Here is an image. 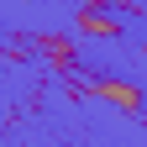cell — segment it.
<instances>
[{
  "label": "cell",
  "mask_w": 147,
  "mask_h": 147,
  "mask_svg": "<svg viewBox=\"0 0 147 147\" xmlns=\"http://www.w3.org/2000/svg\"><path fill=\"white\" fill-rule=\"evenodd\" d=\"M74 89H142L147 84V47L121 37L116 26L79 32L63 53Z\"/></svg>",
  "instance_id": "obj_1"
},
{
  "label": "cell",
  "mask_w": 147,
  "mask_h": 147,
  "mask_svg": "<svg viewBox=\"0 0 147 147\" xmlns=\"http://www.w3.org/2000/svg\"><path fill=\"white\" fill-rule=\"evenodd\" d=\"M84 32V0H0V47L26 42H74Z\"/></svg>",
  "instance_id": "obj_2"
},
{
  "label": "cell",
  "mask_w": 147,
  "mask_h": 147,
  "mask_svg": "<svg viewBox=\"0 0 147 147\" xmlns=\"http://www.w3.org/2000/svg\"><path fill=\"white\" fill-rule=\"evenodd\" d=\"M79 137L89 147H147V116L116 89H79Z\"/></svg>",
  "instance_id": "obj_3"
},
{
  "label": "cell",
  "mask_w": 147,
  "mask_h": 147,
  "mask_svg": "<svg viewBox=\"0 0 147 147\" xmlns=\"http://www.w3.org/2000/svg\"><path fill=\"white\" fill-rule=\"evenodd\" d=\"M68 79V68L47 53V42H32V47H16L0 58V116H21V110L42 95L47 84Z\"/></svg>",
  "instance_id": "obj_4"
},
{
  "label": "cell",
  "mask_w": 147,
  "mask_h": 147,
  "mask_svg": "<svg viewBox=\"0 0 147 147\" xmlns=\"http://www.w3.org/2000/svg\"><path fill=\"white\" fill-rule=\"evenodd\" d=\"M89 16L147 47V5H137V0H89Z\"/></svg>",
  "instance_id": "obj_5"
},
{
  "label": "cell",
  "mask_w": 147,
  "mask_h": 147,
  "mask_svg": "<svg viewBox=\"0 0 147 147\" xmlns=\"http://www.w3.org/2000/svg\"><path fill=\"white\" fill-rule=\"evenodd\" d=\"M131 105H137L142 116H147V84H142V89H131Z\"/></svg>",
  "instance_id": "obj_6"
},
{
  "label": "cell",
  "mask_w": 147,
  "mask_h": 147,
  "mask_svg": "<svg viewBox=\"0 0 147 147\" xmlns=\"http://www.w3.org/2000/svg\"><path fill=\"white\" fill-rule=\"evenodd\" d=\"M137 5H147V0H137Z\"/></svg>",
  "instance_id": "obj_7"
}]
</instances>
